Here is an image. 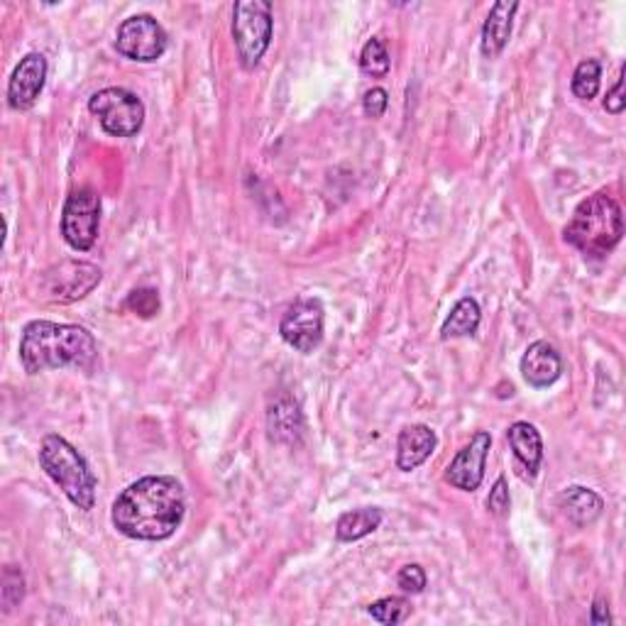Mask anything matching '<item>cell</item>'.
<instances>
[{
    "label": "cell",
    "mask_w": 626,
    "mask_h": 626,
    "mask_svg": "<svg viewBox=\"0 0 626 626\" xmlns=\"http://www.w3.org/2000/svg\"><path fill=\"white\" fill-rule=\"evenodd\" d=\"M186 514V494L176 477L150 475L125 487L113 504V526L135 541H166Z\"/></svg>",
    "instance_id": "obj_1"
},
{
    "label": "cell",
    "mask_w": 626,
    "mask_h": 626,
    "mask_svg": "<svg viewBox=\"0 0 626 626\" xmlns=\"http://www.w3.org/2000/svg\"><path fill=\"white\" fill-rule=\"evenodd\" d=\"M98 355L91 333L74 323L33 321L27 323L20 338V362L27 375H39L47 370L93 365Z\"/></svg>",
    "instance_id": "obj_2"
},
{
    "label": "cell",
    "mask_w": 626,
    "mask_h": 626,
    "mask_svg": "<svg viewBox=\"0 0 626 626\" xmlns=\"http://www.w3.org/2000/svg\"><path fill=\"white\" fill-rule=\"evenodd\" d=\"M563 235L565 242H571L585 258L604 260L622 242L624 235V215L619 203L604 191L587 196L575 209Z\"/></svg>",
    "instance_id": "obj_3"
},
{
    "label": "cell",
    "mask_w": 626,
    "mask_h": 626,
    "mask_svg": "<svg viewBox=\"0 0 626 626\" xmlns=\"http://www.w3.org/2000/svg\"><path fill=\"white\" fill-rule=\"evenodd\" d=\"M39 465L62 487L68 502L82 512H91L96 504V475L86 458L66 438L57 434L45 436L39 446Z\"/></svg>",
    "instance_id": "obj_4"
},
{
    "label": "cell",
    "mask_w": 626,
    "mask_h": 626,
    "mask_svg": "<svg viewBox=\"0 0 626 626\" xmlns=\"http://www.w3.org/2000/svg\"><path fill=\"white\" fill-rule=\"evenodd\" d=\"M272 3L267 0H242L233 5V39L242 68H254L272 42Z\"/></svg>",
    "instance_id": "obj_5"
},
{
    "label": "cell",
    "mask_w": 626,
    "mask_h": 626,
    "mask_svg": "<svg viewBox=\"0 0 626 626\" xmlns=\"http://www.w3.org/2000/svg\"><path fill=\"white\" fill-rule=\"evenodd\" d=\"M103 130L113 137H135L145 125V103L133 91L121 86L103 88L88 101Z\"/></svg>",
    "instance_id": "obj_6"
},
{
    "label": "cell",
    "mask_w": 626,
    "mask_h": 626,
    "mask_svg": "<svg viewBox=\"0 0 626 626\" xmlns=\"http://www.w3.org/2000/svg\"><path fill=\"white\" fill-rule=\"evenodd\" d=\"M101 225V196L93 189H76L68 193L62 211V235L72 250L86 252L98 240Z\"/></svg>",
    "instance_id": "obj_7"
},
{
    "label": "cell",
    "mask_w": 626,
    "mask_h": 626,
    "mask_svg": "<svg viewBox=\"0 0 626 626\" xmlns=\"http://www.w3.org/2000/svg\"><path fill=\"white\" fill-rule=\"evenodd\" d=\"M166 42H170V37L152 15H133L123 20L115 35L117 54L142 64L156 62L166 52Z\"/></svg>",
    "instance_id": "obj_8"
},
{
    "label": "cell",
    "mask_w": 626,
    "mask_h": 626,
    "mask_svg": "<svg viewBox=\"0 0 626 626\" xmlns=\"http://www.w3.org/2000/svg\"><path fill=\"white\" fill-rule=\"evenodd\" d=\"M103 279V272L91 262H62L47 270L42 284V297L54 303H72L91 293Z\"/></svg>",
    "instance_id": "obj_9"
},
{
    "label": "cell",
    "mask_w": 626,
    "mask_h": 626,
    "mask_svg": "<svg viewBox=\"0 0 626 626\" xmlns=\"http://www.w3.org/2000/svg\"><path fill=\"white\" fill-rule=\"evenodd\" d=\"M279 333L287 346L309 355L323 342V303L318 299L293 301L284 313Z\"/></svg>",
    "instance_id": "obj_10"
},
{
    "label": "cell",
    "mask_w": 626,
    "mask_h": 626,
    "mask_svg": "<svg viewBox=\"0 0 626 626\" xmlns=\"http://www.w3.org/2000/svg\"><path fill=\"white\" fill-rule=\"evenodd\" d=\"M489 448H492V436H489L487 430H477V434L470 438V443L453 458V463L448 465L446 483L453 485L455 489H463V492H475L485 479Z\"/></svg>",
    "instance_id": "obj_11"
},
{
    "label": "cell",
    "mask_w": 626,
    "mask_h": 626,
    "mask_svg": "<svg viewBox=\"0 0 626 626\" xmlns=\"http://www.w3.org/2000/svg\"><path fill=\"white\" fill-rule=\"evenodd\" d=\"M47 84V59L42 54H27L20 59L8 84V105L13 111H29L37 103Z\"/></svg>",
    "instance_id": "obj_12"
},
{
    "label": "cell",
    "mask_w": 626,
    "mask_h": 626,
    "mask_svg": "<svg viewBox=\"0 0 626 626\" xmlns=\"http://www.w3.org/2000/svg\"><path fill=\"white\" fill-rule=\"evenodd\" d=\"M522 377L536 389H546L555 385L563 375V360L558 350L546 340H536L526 348L522 358Z\"/></svg>",
    "instance_id": "obj_13"
},
{
    "label": "cell",
    "mask_w": 626,
    "mask_h": 626,
    "mask_svg": "<svg viewBox=\"0 0 626 626\" xmlns=\"http://www.w3.org/2000/svg\"><path fill=\"white\" fill-rule=\"evenodd\" d=\"M436 446L438 438L434 428H428L424 424L406 426L397 440V467L401 473H411V470L424 465L426 460L434 455Z\"/></svg>",
    "instance_id": "obj_14"
},
{
    "label": "cell",
    "mask_w": 626,
    "mask_h": 626,
    "mask_svg": "<svg viewBox=\"0 0 626 626\" xmlns=\"http://www.w3.org/2000/svg\"><path fill=\"white\" fill-rule=\"evenodd\" d=\"M267 428L270 438L277 440V443L297 446L301 440L303 416L299 404L289 395H279L277 399H272L267 411Z\"/></svg>",
    "instance_id": "obj_15"
},
{
    "label": "cell",
    "mask_w": 626,
    "mask_h": 626,
    "mask_svg": "<svg viewBox=\"0 0 626 626\" xmlns=\"http://www.w3.org/2000/svg\"><path fill=\"white\" fill-rule=\"evenodd\" d=\"M518 10V3H494L492 10L483 25V42H479V49H483L485 59H497L504 52V47L512 37V27H514V15Z\"/></svg>",
    "instance_id": "obj_16"
},
{
    "label": "cell",
    "mask_w": 626,
    "mask_h": 626,
    "mask_svg": "<svg viewBox=\"0 0 626 626\" xmlns=\"http://www.w3.org/2000/svg\"><path fill=\"white\" fill-rule=\"evenodd\" d=\"M506 440L514 450V458L526 467V473L534 477L543 460V440L538 428L528 424V421H516V424L509 426Z\"/></svg>",
    "instance_id": "obj_17"
},
{
    "label": "cell",
    "mask_w": 626,
    "mask_h": 626,
    "mask_svg": "<svg viewBox=\"0 0 626 626\" xmlns=\"http://www.w3.org/2000/svg\"><path fill=\"white\" fill-rule=\"evenodd\" d=\"M558 506L563 509V514L571 518L575 526L583 528V526L594 524L597 518L602 516L604 502L600 494L592 492V489L575 485V487L563 489L561 497H558Z\"/></svg>",
    "instance_id": "obj_18"
},
{
    "label": "cell",
    "mask_w": 626,
    "mask_h": 626,
    "mask_svg": "<svg viewBox=\"0 0 626 626\" xmlns=\"http://www.w3.org/2000/svg\"><path fill=\"white\" fill-rule=\"evenodd\" d=\"M381 509L377 506H362V509H352V512H346L336 524V538L342 543H352L360 541L370 534H375L381 526Z\"/></svg>",
    "instance_id": "obj_19"
},
{
    "label": "cell",
    "mask_w": 626,
    "mask_h": 626,
    "mask_svg": "<svg viewBox=\"0 0 626 626\" xmlns=\"http://www.w3.org/2000/svg\"><path fill=\"white\" fill-rule=\"evenodd\" d=\"M479 321H483V311H479V303L473 297L460 299L453 309H450L448 318L440 328V338H467L475 336L479 328Z\"/></svg>",
    "instance_id": "obj_20"
},
{
    "label": "cell",
    "mask_w": 626,
    "mask_h": 626,
    "mask_svg": "<svg viewBox=\"0 0 626 626\" xmlns=\"http://www.w3.org/2000/svg\"><path fill=\"white\" fill-rule=\"evenodd\" d=\"M600 78H602V64L597 59H585V62L577 64L573 74V93L580 98V101H592V98L600 93Z\"/></svg>",
    "instance_id": "obj_21"
},
{
    "label": "cell",
    "mask_w": 626,
    "mask_h": 626,
    "mask_svg": "<svg viewBox=\"0 0 626 626\" xmlns=\"http://www.w3.org/2000/svg\"><path fill=\"white\" fill-rule=\"evenodd\" d=\"M360 68H362V74H367L372 78H385L389 74V68H391L389 52L379 37H372L370 42L362 47Z\"/></svg>",
    "instance_id": "obj_22"
},
{
    "label": "cell",
    "mask_w": 626,
    "mask_h": 626,
    "mask_svg": "<svg viewBox=\"0 0 626 626\" xmlns=\"http://www.w3.org/2000/svg\"><path fill=\"white\" fill-rule=\"evenodd\" d=\"M409 612H411V606L404 597H381V600L372 602L367 606V614L372 616V619L379 624H387V626L401 624L409 616Z\"/></svg>",
    "instance_id": "obj_23"
},
{
    "label": "cell",
    "mask_w": 626,
    "mask_h": 626,
    "mask_svg": "<svg viewBox=\"0 0 626 626\" xmlns=\"http://www.w3.org/2000/svg\"><path fill=\"white\" fill-rule=\"evenodd\" d=\"M125 306L142 318H152L156 311H160V293L154 289H135L130 297H127Z\"/></svg>",
    "instance_id": "obj_24"
},
{
    "label": "cell",
    "mask_w": 626,
    "mask_h": 626,
    "mask_svg": "<svg viewBox=\"0 0 626 626\" xmlns=\"http://www.w3.org/2000/svg\"><path fill=\"white\" fill-rule=\"evenodd\" d=\"M397 583L399 587L404 592L409 594H421L426 590V573H424V567L416 565V563H411V565H404L399 571L397 575Z\"/></svg>",
    "instance_id": "obj_25"
},
{
    "label": "cell",
    "mask_w": 626,
    "mask_h": 626,
    "mask_svg": "<svg viewBox=\"0 0 626 626\" xmlns=\"http://www.w3.org/2000/svg\"><path fill=\"white\" fill-rule=\"evenodd\" d=\"M509 506H512V497H509L506 479L499 477L497 483H494V487H492V492H489V497H487V509L494 516L502 518V516L509 514Z\"/></svg>",
    "instance_id": "obj_26"
},
{
    "label": "cell",
    "mask_w": 626,
    "mask_h": 626,
    "mask_svg": "<svg viewBox=\"0 0 626 626\" xmlns=\"http://www.w3.org/2000/svg\"><path fill=\"white\" fill-rule=\"evenodd\" d=\"M387 105H389V96L385 88H370V91L365 93V98H362V111H365L367 117H381L387 113Z\"/></svg>",
    "instance_id": "obj_27"
},
{
    "label": "cell",
    "mask_w": 626,
    "mask_h": 626,
    "mask_svg": "<svg viewBox=\"0 0 626 626\" xmlns=\"http://www.w3.org/2000/svg\"><path fill=\"white\" fill-rule=\"evenodd\" d=\"M626 105V98H624V72L616 78V84L612 86V91L606 93L604 98V111L612 113V115H619Z\"/></svg>",
    "instance_id": "obj_28"
},
{
    "label": "cell",
    "mask_w": 626,
    "mask_h": 626,
    "mask_svg": "<svg viewBox=\"0 0 626 626\" xmlns=\"http://www.w3.org/2000/svg\"><path fill=\"white\" fill-rule=\"evenodd\" d=\"M590 622H592L594 626H604V624H610V622H612L610 610H606V602H604V600H594Z\"/></svg>",
    "instance_id": "obj_29"
}]
</instances>
